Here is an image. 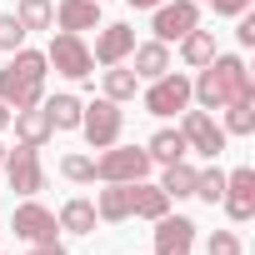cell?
<instances>
[{
  "label": "cell",
  "instance_id": "cell-6",
  "mask_svg": "<svg viewBox=\"0 0 255 255\" xmlns=\"http://www.w3.org/2000/svg\"><path fill=\"white\" fill-rule=\"evenodd\" d=\"M185 105H190V80L180 70H165V75L150 80V90H145V110L150 115H175Z\"/></svg>",
  "mask_w": 255,
  "mask_h": 255
},
{
  "label": "cell",
  "instance_id": "cell-31",
  "mask_svg": "<svg viewBox=\"0 0 255 255\" xmlns=\"http://www.w3.org/2000/svg\"><path fill=\"white\" fill-rule=\"evenodd\" d=\"M195 5H215V15H245L250 0H195Z\"/></svg>",
  "mask_w": 255,
  "mask_h": 255
},
{
  "label": "cell",
  "instance_id": "cell-22",
  "mask_svg": "<svg viewBox=\"0 0 255 255\" xmlns=\"http://www.w3.org/2000/svg\"><path fill=\"white\" fill-rule=\"evenodd\" d=\"M180 55H185V65H210L215 60V35L195 25L190 35H180Z\"/></svg>",
  "mask_w": 255,
  "mask_h": 255
},
{
  "label": "cell",
  "instance_id": "cell-35",
  "mask_svg": "<svg viewBox=\"0 0 255 255\" xmlns=\"http://www.w3.org/2000/svg\"><path fill=\"white\" fill-rule=\"evenodd\" d=\"M5 125H10V105H5V100H0V130H5Z\"/></svg>",
  "mask_w": 255,
  "mask_h": 255
},
{
  "label": "cell",
  "instance_id": "cell-24",
  "mask_svg": "<svg viewBox=\"0 0 255 255\" xmlns=\"http://www.w3.org/2000/svg\"><path fill=\"white\" fill-rule=\"evenodd\" d=\"M135 85H140V75H135V70L105 65V100H135Z\"/></svg>",
  "mask_w": 255,
  "mask_h": 255
},
{
  "label": "cell",
  "instance_id": "cell-16",
  "mask_svg": "<svg viewBox=\"0 0 255 255\" xmlns=\"http://www.w3.org/2000/svg\"><path fill=\"white\" fill-rule=\"evenodd\" d=\"M165 210H170V195H165L160 185L130 180V215H140V220H160Z\"/></svg>",
  "mask_w": 255,
  "mask_h": 255
},
{
  "label": "cell",
  "instance_id": "cell-33",
  "mask_svg": "<svg viewBox=\"0 0 255 255\" xmlns=\"http://www.w3.org/2000/svg\"><path fill=\"white\" fill-rule=\"evenodd\" d=\"M30 255H65V245H60V240H45V245H35Z\"/></svg>",
  "mask_w": 255,
  "mask_h": 255
},
{
  "label": "cell",
  "instance_id": "cell-30",
  "mask_svg": "<svg viewBox=\"0 0 255 255\" xmlns=\"http://www.w3.org/2000/svg\"><path fill=\"white\" fill-rule=\"evenodd\" d=\"M205 250H210V255H240V235H235V230H215Z\"/></svg>",
  "mask_w": 255,
  "mask_h": 255
},
{
  "label": "cell",
  "instance_id": "cell-17",
  "mask_svg": "<svg viewBox=\"0 0 255 255\" xmlns=\"http://www.w3.org/2000/svg\"><path fill=\"white\" fill-rule=\"evenodd\" d=\"M165 70H170V50H165V40L135 45V75H140V80H155V75H165Z\"/></svg>",
  "mask_w": 255,
  "mask_h": 255
},
{
  "label": "cell",
  "instance_id": "cell-13",
  "mask_svg": "<svg viewBox=\"0 0 255 255\" xmlns=\"http://www.w3.org/2000/svg\"><path fill=\"white\" fill-rule=\"evenodd\" d=\"M10 120H15L20 145H30V150H40V145L55 135V125H50V115H45L40 105H30V110H10Z\"/></svg>",
  "mask_w": 255,
  "mask_h": 255
},
{
  "label": "cell",
  "instance_id": "cell-3",
  "mask_svg": "<svg viewBox=\"0 0 255 255\" xmlns=\"http://www.w3.org/2000/svg\"><path fill=\"white\" fill-rule=\"evenodd\" d=\"M150 155L135 150V145H105V155H95V180L105 185H130V180H145L150 175Z\"/></svg>",
  "mask_w": 255,
  "mask_h": 255
},
{
  "label": "cell",
  "instance_id": "cell-10",
  "mask_svg": "<svg viewBox=\"0 0 255 255\" xmlns=\"http://www.w3.org/2000/svg\"><path fill=\"white\" fill-rule=\"evenodd\" d=\"M190 245H195V220L165 210L155 220V255H190Z\"/></svg>",
  "mask_w": 255,
  "mask_h": 255
},
{
  "label": "cell",
  "instance_id": "cell-26",
  "mask_svg": "<svg viewBox=\"0 0 255 255\" xmlns=\"http://www.w3.org/2000/svg\"><path fill=\"white\" fill-rule=\"evenodd\" d=\"M225 130L230 135H250L255 130V100H230L225 105Z\"/></svg>",
  "mask_w": 255,
  "mask_h": 255
},
{
  "label": "cell",
  "instance_id": "cell-11",
  "mask_svg": "<svg viewBox=\"0 0 255 255\" xmlns=\"http://www.w3.org/2000/svg\"><path fill=\"white\" fill-rule=\"evenodd\" d=\"M10 230L20 235V240H35V245H45V240H55V230H60V220L45 210V205H35V200H25L20 210H15V220H10Z\"/></svg>",
  "mask_w": 255,
  "mask_h": 255
},
{
  "label": "cell",
  "instance_id": "cell-5",
  "mask_svg": "<svg viewBox=\"0 0 255 255\" xmlns=\"http://www.w3.org/2000/svg\"><path fill=\"white\" fill-rule=\"evenodd\" d=\"M45 60H50L60 75H70V80H85V75L95 70V55H90V50H85V40H80V35H70V30H60V35L50 40Z\"/></svg>",
  "mask_w": 255,
  "mask_h": 255
},
{
  "label": "cell",
  "instance_id": "cell-1",
  "mask_svg": "<svg viewBox=\"0 0 255 255\" xmlns=\"http://www.w3.org/2000/svg\"><path fill=\"white\" fill-rule=\"evenodd\" d=\"M190 95H200L205 110H225L230 100H255V80L240 55H215L200 70V80H190Z\"/></svg>",
  "mask_w": 255,
  "mask_h": 255
},
{
  "label": "cell",
  "instance_id": "cell-8",
  "mask_svg": "<svg viewBox=\"0 0 255 255\" xmlns=\"http://www.w3.org/2000/svg\"><path fill=\"white\" fill-rule=\"evenodd\" d=\"M180 135H185V145H190V150H200V155H210V160L225 150V130H220V125H215L205 110H185Z\"/></svg>",
  "mask_w": 255,
  "mask_h": 255
},
{
  "label": "cell",
  "instance_id": "cell-27",
  "mask_svg": "<svg viewBox=\"0 0 255 255\" xmlns=\"http://www.w3.org/2000/svg\"><path fill=\"white\" fill-rule=\"evenodd\" d=\"M190 195H200V200L215 205V200L225 195V170H215V165H210V170H195V190H190Z\"/></svg>",
  "mask_w": 255,
  "mask_h": 255
},
{
  "label": "cell",
  "instance_id": "cell-12",
  "mask_svg": "<svg viewBox=\"0 0 255 255\" xmlns=\"http://www.w3.org/2000/svg\"><path fill=\"white\" fill-rule=\"evenodd\" d=\"M225 210H230V220H250L255 215V170L250 165H240L235 175H225Z\"/></svg>",
  "mask_w": 255,
  "mask_h": 255
},
{
  "label": "cell",
  "instance_id": "cell-32",
  "mask_svg": "<svg viewBox=\"0 0 255 255\" xmlns=\"http://www.w3.org/2000/svg\"><path fill=\"white\" fill-rule=\"evenodd\" d=\"M235 35H240V45H255V15H245V20H240V30H235Z\"/></svg>",
  "mask_w": 255,
  "mask_h": 255
},
{
  "label": "cell",
  "instance_id": "cell-20",
  "mask_svg": "<svg viewBox=\"0 0 255 255\" xmlns=\"http://www.w3.org/2000/svg\"><path fill=\"white\" fill-rule=\"evenodd\" d=\"M40 110L50 115V125H55V130H80V110H85V105H80L75 95H50Z\"/></svg>",
  "mask_w": 255,
  "mask_h": 255
},
{
  "label": "cell",
  "instance_id": "cell-4",
  "mask_svg": "<svg viewBox=\"0 0 255 255\" xmlns=\"http://www.w3.org/2000/svg\"><path fill=\"white\" fill-rule=\"evenodd\" d=\"M120 125H125V115H120V100H90L85 110H80V130H85V140L95 145V150H105V145H115L120 140Z\"/></svg>",
  "mask_w": 255,
  "mask_h": 255
},
{
  "label": "cell",
  "instance_id": "cell-15",
  "mask_svg": "<svg viewBox=\"0 0 255 255\" xmlns=\"http://www.w3.org/2000/svg\"><path fill=\"white\" fill-rule=\"evenodd\" d=\"M55 20H60V30H70V35L95 30V25H100V0H60V5H55Z\"/></svg>",
  "mask_w": 255,
  "mask_h": 255
},
{
  "label": "cell",
  "instance_id": "cell-2",
  "mask_svg": "<svg viewBox=\"0 0 255 255\" xmlns=\"http://www.w3.org/2000/svg\"><path fill=\"white\" fill-rule=\"evenodd\" d=\"M15 60L10 65H0V100H5L10 110H30V105H40V95H45V70H50V60L40 55V50H10Z\"/></svg>",
  "mask_w": 255,
  "mask_h": 255
},
{
  "label": "cell",
  "instance_id": "cell-7",
  "mask_svg": "<svg viewBox=\"0 0 255 255\" xmlns=\"http://www.w3.org/2000/svg\"><path fill=\"white\" fill-rule=\"evenodd\" d=\"M200 25V5L195 0H165V5H155V40H180Z\"/></svg>",
  "mask_w": 255,
  "mask_h": 255
},
{
  "label": "cell",
  "instance_id": "cell-9",
  "mask_svg": "<svg viewBox=\"0 0 255 255\" xmlns=\"http://www.w3.org/2000/svg\"><path fill=\"white\" fill-rule=\"evenodd\" d=\"M5 175H10V190H20V195H35V190L45 185L40 155H35L30 145H20V150H5Z\"/></svg>",
  "mask_w": 255,
  "mask_h": 255
},
{
  "label": "cell",
  "instance_id": "cell-25",
  "mask_svg": "<svg viewBox=\"0 0 255 255\" xmlns=\"http://www.w3.org/2000/svg\"><path fill=\"white\" fill-rule=\"evenodd\" d=\"M160 190H165L170 200L190 195V190H195V170H190L185 160H170V165H165V180H160Z\"/></svg>",
  "mask_w": 255,
  "mask_h": 255
},
{
  "label": "cell",
  "instance_id": "cell-28",
  "mask_svg": "<svg viewBox=\"0 0 255 255\" xmlns=\"http://www.w3.org/2000/svg\"><path fill=\"white\" fill-rule=\"evenodd\" d=\"M25 35H30V30H25L15 15H0V50H20V45H25Z\"/></svg>",
  "mask_w": 255,
  "mask_h": 255
},
{
  "label": "cell",
  "instance_id": "cell-36",
  "mask_svg": "<svg viewBox=\"0 0 255 255\" xmlns=\"http://www.w3.org/2000/svg\"><path fill=\"white\" fill-rule=\"evenodd\" d=\"M0 165H5V145H0Z\"/></svg>",
  "mask_w": 255,
  "mask_h": 255
},
{
  "label": "cell",
  "instance_id": "cell-14",
  "mask_svg": "<svg viewBox=\"0 0 255 255\" xmlns=\"http://www.w3.org/2000/svg\"><path fill=\"white\" fill-rule=\"evenodd\" d=\"M130 50H135V30H130V25H105V30L95 35V60H100V65H120Z\"/></svg>",
  "mask_w": 255,
  "mask_h": 255
},
{
  "label": "cell",
  "instance_id": "cell-18",
  "mask_svg": "<svg viewBox=\"0 0 255 255\" xmlns=\"http://www.w3.org/2000/svg\"><path fill=\"white\" fill-rule=\"evenodd\" d=\"M55 220H60V230H70V235H90L100 215H95V205H90V200H65Z\"/></svg>",
  "mask_w": 255,
  "mask_h": 255
},
{
  "label": "cell",
  "instance_id": "cell-21",
  "mask_svg": "<svg viewBox=\"0 0 255 255\" xmlns=\"http://www.w3.org/2000/svg\"><path fill=\"white\" fill-rule=\"evenodd\" d=\"M185 150H190V145H185V135H180V130H155V135H150V145H145V155H150V160H160V165L185 160Z\"/></svg>",
  "mask_w": 255,
  "mask_h": 255
},
{
  "label": "cell",
  "instance_id": "cell-34",
  "mask_svg": "<svg viewBox=\"0 0 255 255\" xmlns=\"http://www.w3.org/2000/svg\"><path fill=\"white\" fill-rule=\"evenodd\" d=\"M135 10H155V5H165V0H130Z\"/></svg>",
  "mask_w": 255,
  "mask_h": 255
},
{
  "label": "cell",
  "instance_id": "cell-23",
  "mask_svg": "<svg viewBox=\"0 0 255 255\" xmlns=\"http://www.w3.org/2000/svg\"><path fill=\"white\" fill-rule=\"evenodd\" d=\"M15 20H20L25 30H50V25H55V5H50V0H20V5H15Z\"/></svg>",
  "mask_w": 255,
  "mask_h": 255
},
{
  "label": "cell",
  "instance_id": "cell-29",
  "mask_svg": "<svg viewBox=\"0 0 255 255\" xmlns=\"http://www.w3.org/2000/svg\"><path fill=\"white\" fill-rule=\"evenodd\" d=\"M60 175L65 180H95V160L90 155H65L60 160Z\"/></svg>",
  "mask_w": 255,
  "mask_h": 255
},
{
  "label": "cell",
  "instance_id": "cell-19",
  "mask_svg": "<svg viewBox=\"0 0 255 255\" xmlns=\"http://www.w3.org/2000/svg\"><path fill=\"white\" fill-rule=\"evenodd\" d=\"M95 215L100 220H130V185H105L100 190V200H95Z\"/></svg>",
  "mask_w": 255,
  "mask_h": 255
}]
</instances>
